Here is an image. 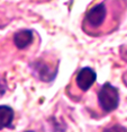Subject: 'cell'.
Masks as SVG:
<instances>
[{"mask_svg": "<svg viewBox=\"0 0 127 132\" xmlns=\"http://www.w3.org/2000/svg\"><path fill=\"white\" fill-rule=\"evenodd\" d=\"M27 132H33V131H27Z\"/></svg>", "mask_w": 127, "mask_h": 132, "instance_id": "9", "label": "cell"}, {"mask_svg": "<svg viewBox=\"0 0 127 132\" xmlns=\"http://www.w3.org/2000/svg\"><path fill=\"white\" fill-rule=\"evenodd\" d=\"M104 132H127V130L124 127H122V125L115 124V125H113V127H110V128L105 129Z\"/></svg>", "mask_w": 127, "mask_h": 132, "instance_id": "7", "label": "cell"}, {"mask_svg": "<svg viewBox=\"0 0 127 132\" xmlns=\"http://www.w3.org/2000/svg\"><path fill=\"white\" fill-rule=\"evenodd\" d=\"M6 92V85L2 82V80L0 79V96L4 95V93Z\"/></svg>", "mask_w": 127, "mask_h": 132, "instance_id": "8", "label": "cell"}, {"mask_svg": "<svg viewBox=\"0 0 127 132\" xmlns=\"http://www.w3.org/2000/svg\"><path fill=\"white\" fill-rule=\"evenodd\" d=\"M37 72L40 75L41 79L44 80V81H50V80L53 79L54 77V71L48 70V67L46 64H37Z\"/></svg>", "mask_w": 127, "mask_h": 132, "instance_id": "6", "label": "cell"}, {"mask_svg": "<svg viewBox=\"0 0 127 132\" xmlns=\"http://www.w3.org/2000/svg\"><path fill=\"white\" fill-rule=\"evenodd\" d=\"M98 101L105 112H113L118 107L119 104L118 89L109 82H106L99 90Z\"/></svg>", "mask_w": 127, "mask_h": 132, "instance_id": "1", "label": "cell"}, {"mask_svg": "<svg viewBox=\"0 0 127 132\" xmlns=\"http://www.w3.org/2000/svg\"><path fill=\"white\" fill-rule=\"evenodd\" d=\"M14 121V111L11 107L1 105L0 106V130L9 128Z\"/></svg>", "mask_w": 127, "mask_h": 132, "instance_id": "5", "label": "cell"}, {"mask_svg": "<svg viewBox=\"0 0 127 132\" xmlns=\"http://www.w3.org/2000/svg\"><path fill=\"white\" fill-rule=\"evenodd\" d=\"M96 79H97V73L91 68H82L79 71L77 78H75V81H77V85L81 90L87 92L93 85Z\"/></svg>", "mask_w": 127, "mask_h": 132, "instance_id": "3", "label": "cell"}, {"mask_svg": "<svg viewBox=\"0 0 127 132\" xmlns=\"http://www.w3.org/2000/svg\"><path fill=\"white\" fill-rule=\"evenodd\" d=\"M107 15V9H106L104 4L96 5L95 7H92L91 9L88 11L86 16V23L87 25H89L90 27L96 28L102 25L104 20Z\"/></svg>", "mask_w": 127, "mask_h": 132, "instance_id": "2", "label": "cell"}, {"mask_svg": "<svg viewBox=\"0 0 127 132\" xmlns=\"http://www.w3.org/2000/svg\"><path fill=\"white\" fill-rule=\"evenodd\" d=\"M33 42V32L29 29H22L14 36V43L18 49L23 50Z\"/></svg>", "mask_w": 127, "mask_h": 132, "instance_id": "4", "label": "cell"}]
</instances>
